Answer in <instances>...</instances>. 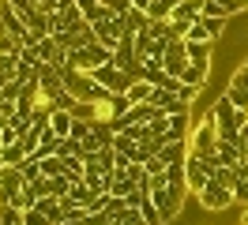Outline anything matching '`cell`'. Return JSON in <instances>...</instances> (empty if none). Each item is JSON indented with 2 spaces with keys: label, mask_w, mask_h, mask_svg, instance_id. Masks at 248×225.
<instances>
[{
  "label": "cell",
  "mask_w": 248,
  "mask_h": 225,
  "mask_svg": "<svg viewBox=\"0 0 248 225\" xmlns=\"http://www.w3.org/2000/svg\"><path fill=\"white\" fill-rule=\"evenodd\" d=\"M23 225H49V218L38 207H31V210H23Z\"/></svg>",
  "instance_id": "1f68e13d"
},
{
  "label": "cell",
  "mask_w": 248,
  "mask_h": 225,
  "mask_svg": "<svg viewBox=\"0 0 248 225\" xmlns=\"http://www.w3.org/2000/svg\"><path fill=\"white\" fill-rule=\"evenodd\" d=\"M128 192H136V180L132 177H113V188H109V195H128Z\"/></svg>",
  "instance_id": "83f0119b"
},
{
  "label": "cell",
  "mask_w": 248,
  "mask_h": 225,
  "mask_svg": "<svg viewBox=\"0 0 248 225\" xmlns=\"http://www.w3.org/2000/svg\"><path fill=\"white\" fill-rule=\"evenodd\" d=\"M151 4L155 0H132V8H140V12H151Z\"/></svg>",
  "instance_id": "74e56055"
},
{
  "label": "cell",
  "mask_w": 248,
  "mask_h": 225,
  "mask_svg": "<svg viewBox=\"0 0 248 225\" xmlns=\"http://www.w3.org/2000/svg\"><path fill=\"white\" fill-rule=\"evenodd\" d=\"M61 154V135H53V128H42L38 135V150H34V158L42 162V158H57Z\"/></svg>",
  "instance_id": "4fadbf2b"
},
{
  "label": "cell",
  "mask_w": 248,
  "mask_h": 225,
  "mask_svg": "<svg viewBox=\"0 0 248 225\" xmlns=\"http://www.w3.org/2000/svg\"><path fill=\"white\" fill-rule=\"evenodd\" d=\"M222 94H226V98H230L237 109H245V113H248V90H245V87H233V83H230V87L222 90Z\"/></svg>",
  "instance_id": "cb8c5ba5"
},
{
  "label": "cell",
  "mask_w": 248,
  "mask_h": 225,
  "mask_svg": "<svg viewBox=\"0 0 248 225\" xmlns=\"http://www.w3.org/2000/svg\"><path fill=\"white\" fill-rule=\"evenodd\" d=\"M207 113L215 117L218 135H222V139H237V135H241V124H248V113H245V109H237V105H233L226 94H218L215 105H211Z\"/></svg>",
  "instance_id": "7a4b0ae2"
},
{
  "label": "cell",
  "mask_w": 248,
  "mask_h": 225,
  "mask_svg": "<svg viewBox=\"0 0 248 225\" xmlns=\"http://www.w3.org/2000/svg\"><path fill=\"white\" fill-rule=\"evenodd\" d=\"M68 192H72V180H68V177H46V195L64 199Z\"/></svg>",
  "instance_id": "2e32d148"
},
{
  "label": "cell",
  "mask_w": 248,
  "mask_h": 225,
  "mask_svg": "<svg viewBox=\"0 0 248 225\" xmlns=\"http://www.w3.org/2000/svg\"><path fill=\"white\" fill-rule=\"evenodd\" d=\"M0 158H4V165H23V162H27V150L19 147V143H12V147L0 150Z\"/></svg>",
  "instance_id": "603a6c76"
},
{
  "label": "cell",
  "mask_w": 248,
  "mask_h": 225,
  "mask_svg": "<svg viewBox=\"0 0 248 225\" xmlns=\"http://www.w3.org/2000/svg\"><path fill=\"white\" fill-rule=\"evenodd\" d=\"M72 117H76V120H98L102 113H98V105H91V102H76Z\"/></svg>",
  "instance_id": "4316f807"
},
{
  "label": "cell",
  "mask_w": 248,
  "mask_h": 225,
  "mask_svg": "<svg viewBox=\"0 0 248 225\" xmlns=\"http://www.w3.org/2000/svg\"><path fill=\"white\" fill-rule=\"evenodd\" d=\"M185 42H196V45H215V42H211V30H207V23H203V19H196V23L188 27V38H185Z\"/></svg>",
  "instance_id": "ffe728a7"
},
{
  "label": "cell",
  "mask_w": 248,
  "mask_h": 225,
  "mask_svg": "<svg viewBox=\"0 0 248 225\" xmlns=\"http://www.w3.org/2000/svg\"><path fill=\"white\" fill-rule=\"evenodd\" d=\"M87 135H91V120H76V124H72V139H79V143H83Z\"/></svg>",
  "instance_id": "e575fe53"
},
{
  "label": "cell",
  "mask_w": 248,
  "mask_h": 225,
  "mask_svg": "<svg viewBox=\"0 0 248 225\" xmlns=\"http://www.w3.org/2000/svg\"><path fill=\"white\" fill-rule=\"evenodd\" d=\"M196 19H203V0H181L170 15V23H196Z\"/></svg>",
  "instance_id": "8fae6325"
},
{
  "label": "cell",
  "mask_w": 248,
  "mask_h": 225,
  "mask_svg": "<svg viewBox=\"0 0 248 225\" xmlns=\"http://www.w3.org/2000/svg\"><path fill=\"white\" fill-rule=\"evenodd\" d=\"M94 27V38H98V45H106V49H117L124 38V19L121 15H106V19H98V23H91Z\"/></svg>",
  "instance_id": "9c48e42d"
},
{
  "label": "cell",
  "mask_w": 248,
  "mask_h": 225,
  "mask_svg": "<svg viewBox=\"0 0 248 225\" xmlns=\"http://www.w3.org/2000/svg\"><path fill=\"white\" fill-rule=\"evenodd\" d=\"M12 83V75H0V94H4V87Z\"/></svg>",
  "instance_id": "60d3db41"
},
{
  "label": "cell",
  "mask_w": 248,
  "mask_h": 225,
  "mask_svg": "<svg viewBox=\"0 0 248 225\" xmlns=\"http://www.w3.org/2000/svg\"><path fill=\"white\" fill-rule=\"evenodd\" d=\"M42 177H64V158H42Z\"/></svg>",
  "instance_id": "484cf974"
},
{
  "label": "cell",
  "mask_w": 248,
  "mask_h": 225,
  "mask_svg": "<svg viewBox=\"0 0 248 225\" xmlns=\"http://www.w3.org/2000/svg\"><path fill=\"white\" fill-rule=\"evenodd\" d=\"M19 173H23V180H27V184H34V180H46V177H42V162H38V158H27V162L19 165Z\"/></svg>",
  "instance_id": "44dd1931"
},
{
  "label": "cell",
  "mask_w": 248,
  "mask_h": 225,
  "mask_svg": "<svg viewBox=\"0 0 248 225\" xmlns=\"http://www.w3.org/2000/svg\"><path fill=\"white\" fill-rule=\"evenodd\" d=\"M132 109V98L128 94H109L106 102L98 105V113H102V120H109V117H124Z\"/></svg>",
  "instance_id": "7c38bea8"
},
{
  "label": "cell",
  "mask_w": 248,
  "mask_h": 225,
  "mask_svg": "<svg viewBox=\"0 0 248 225\" xmlns=\"http://www.w3.org/2000/svg\"><path fill=\"white\" fill-rule=\"evenodd\" d=\"M207 23V30H211V42H218L222 34H226V27H230V19H203Z\"/></svg>",
  "instance_id": "f546056e"
},
{
  "label": "cell",
  "mask_w": 248,
  "mask_h": 225,
  "mask_svg": "<svg viewBox=\"0 0 248 225\" xmlns=\"http://www.w3.org/2000/svg\"><path fill=\"white\" fill-rule=\"evenodd\" d=\"M218 139H222V135H218V124H215V117L207 113L200 124H192V132H188V150H196L203 158H215Z\"/></svg>",
  "instance_id": "3957f363"
},
{
  "label": "cell",
  "mask_w": 248,
  "mask_h": 225,
  "mask_svg": "<svg viewBox=\"0 0 248 225\" xmlns=\"http://www.w3.org/2000/svg\"><path fill=\"white\" fill-rule=\"evenodd\" d=\"M124 19V30H128V34H140V30H147L151 27V15L147 12H140V8H128V12L121 15Z\"/></svg>",
  "instance_id": "5bb4252c"
},
{
  "label": "cell",
  "mask_w": 248,
  "mask_h": 225,
  "mask_svg": "<svg viewBox=\"0 0 248 225\" xmlns=\"http://www.w3.org/2000/svg\"><path fill=\"white\" fill-rule=\"evenodd\" d=\"M102 4H106V8H109L113 15H124L128 8H132V0H102Z\"/></svg>",
  "instance_id": "d590c367"
},
{
  "label": "cell",
  "mask_w": 248,
  "mask_h": 225,
  "mask_svg": "<svg viewBox=\"0 0 248 225\" xmlns=\"http://www.w3.org/2000/svg\"><path fill=\"white\" fill-rule=\"evenodd\" d=\"M94 4H102V0H76V8H83V12H87V8H94Z\"/></svg>",
  "instance_id": "ab89813d"
},
{
  "label": "cell",
  "mask_w": 248,
  "mask_h": 225,
  "mask_svg": "<svg viewBox=\"0 0 248 225\" xmlns=\"http://www.w3.org/2000/svg\"><path fill=\"white\" fill-rule=\"evenodd\" d=\"M158 158H162V165H185V158H188V139H170L166 147L158 150Z\"/></svg>",
  "instance_id": "30bf717a"
},
{
  "label": "cell",
  "mask_w": 248,
  "mask_h": 225,
  "mask_svg": "<svg viewBox=\"0 0 248 225\" xmlns=\"http://www.w3.org/2000/svg\"><path fill=\"white\" fill-rule=\"evenodd\" d=\"M72 124H76V117H72V113H64V109H57V113L49 117V128H53V135H61V139L72 135Z\"/></svg>",
  "instance_id": "9a60e30c"
},
{
  "label": "cell",
  "mask_w": 248,
  "mask_h": 225,
  "mask_svg": "<svg viewBox=\"0 0 248 225\" xmlns=\"http://www.w3.org/2000/svg\"><path fill=\"white\" fill-rule=\"evenodd\" d=\"M185 195H188V188H173V184H158V188H151V199H155V207H158V214H162V222H166V225H170L173 218H181Z\"/></svg>",
  "instance_id": "277c9868"
},
{
  "label": "cell",
  "mask_w": 248,
  "mask_h": 225,
  "mask_svg": "<svg viewBox=\"0 0 248 225\" xmlns=\"http://www.w3.org/2000/svg\"><path fill=\"white\" fill-rule=\"evenodd\" d=\"M218 165L211 162V158H203V154H196V150H188L185 158V180H188V192L200 195L207 184H211V173H215Z\"/></svg>",
  "instance_id": "5b68a950"
},
{
  "label": "cell",
  "mask_w": 248,
  "mask_h": 225,
  "mask_svg": "<svg viewBox=\"0 0 248 225\" xmlns=\"http://www.w3.org/2000/svg\"><path fill=\"white\" fill-rule=\"evenodd\" d=\"M188 45V60L200 64V68H211V45H196V42H185Z\"/></svg>",
  "instance_id": "d6986e66"
},
{
  "label": "cell",
  "mask_w": 248,
  "mask_h": 225,
  "mask_svg": "<svg viewBox=\"0 0 248 225\" xmlns=\"http://www.w3.org/2000/svg\"><path fill=\"white\" fill-rule=\"evenodd\" d=\"M23 53V49H19ZM19 53H0V75H16L19 68Z\"/></svg>",
  "instance_id": "f1b7e54d"
},
{
  "label": "cell",
  "mask_w": 248,
  "mask_h": 225,
  "mask_svg": "<svg viewBox=\"0 0 248 225\" xmlns=\"http://www.w3.org/2000/svg\"><path fill=\"white\" fill-rule=\"evenodd\" d=\"M233 199H237V207H248V180H241L233 188Z\"/></svg>",
  "instance_id": "8d00e7d4"
},
{
  "label": "cell",
  "mask_w": 248,
  "mask_h": 225,
  "mask_svg": "<svg viewBox=\"0 0 248 225\" xmlns=\"http://www.w3.org/2000/svg\"><path fill=\"white\" fill-rule=\"evenodd\" d=\"M136 210H140L143 218H147V225H166V222H162V214H158V207H155V199H151V195H147V199H143V203H140Z\"/></svg>",
  "instance_id": "7402d4cb"
},
{
  "label": "cell",
  "mask_w": 248,
  "mask_h": 225,
  "mask_svg": "<svg viewBox=\"0 0 248 225\" xmlns=\"http://www.w3.org/2000/svg\"><path fill=\"white\" fill-rule=\"evenodd\" d=\"M0 169H4V158H0Z\"/></svg>",
  "instance_id": "7bdbcfd3"
},
{
  "label": "cell",
  "mask_w": 248,
  "mask_h": 225,
  "mask_svg": "<svg viewBox=\"0 0 248 225\" xmlns=\"http://www.w3.org/2000/svg\"><path fill=\"white\" fill-rule=\"evenodd\" d=\"M203 19H230L222 0H203Z\"/></svg>",
  "instance_id": "d4e9b609"
},
{
  "label": "cell",
  "mask_w": 248,
  "mask_h": 225,
  "mask_svg": "<svg viewBox=\"0 0 248 225\" xmlns=\"http://www.w3.org/2000/svg\"><path fill=\"white\" fill-rule=\"evenodd\" d=\"M64 87H68V94L76 98V102H91V105H102L109 98V90L94 79L91 72H79V68H68L64 72Z\"/></svg>",
  "instance_id": "6da1fadb"
},
{
  "label": "cell",
  "mask_w": 248,
  "mask_h": 225,
  "mask_svg": "<svg viewBox=\"0 0 248 225\" xmlns=\"http://www.w3.org/2000/svg\"><path fill=\"white\" fill-rule=\"evenodd\" d=\"M117 222H121V225H147V218H143V214H140L136 207H128V210L121 214V218H117Z\"/></svg>",
  "instance_id": "4dcf8cb0"
},
{
  "label": "cell",
  "mask_w": 248,
  "mask_h": 225,
  "mask_svg": "<svg viewBox=\"0 0 248 225\" xmlns=\"http://www.w3.org/2000/svg\"><path fill=\"white\" fill-rule=\"evenodd\" d=\"M0 105H4V94H0Z\"/></svg>",
  "instance_id": "b9f144b4"
},
{
  "label": "cell",
  "mask_w": 248,
  "mask_h": 225,
  "mask_svg": "<svg viewBox=\"0 0 248 225\" xmlns=\"http://www.w3.org/2000/svg\"><path fill=\"white\" fill-rule=\"evenodd\" d=\"M230 83H233V87H245V90H248V60H241V68L230 75Z\"/></svg>",
  "instance_id": "d6a6232c"
},
{
  "label": "cell",
  "mask_w": 248,
  "mask_h": 225,
  "mask_svg": "<svg viewBox=\"0 0 248 225\" xmlns=\"http://www.w3.org/2000/svg\"><path fill=\"white\" fill-rule=\"evenodd\" d=\"M68 8H76V0H57V12H68Z\"/></svg>",
  "instance_id": "f35d334b"
},
{
  "label": "cell",
  "mask_w": 248,
  "mask_h": 225,
  "mask_svg": "<svg viewBox=\"0 0 248 225\" xmlns=\"http://www.w3.org/2000/svg\"><path fill=\"white\" fill-rule=\"evenodd\" d=\"M64 199H76L79 207H91V203H94V192H91V184H87V180H79V184H72V192L64 195Z\"/></svg>",
  "instance_id": "e0dca14e"
},
{
  "label": "cell",
  "mask_w": 248,
  "mask_h": 225,
  "mask_svg": "<svg viewBox=\"0 0 248 225\" xmlns=\"http://www.w3.org/2000/svg\"><path fill=\"white\" fill-rule=\"evenodd\" d=\"M128 98H132V105L151 102V98H155V87H151V83H143V79H136V83L128 87Z\"/></svg>",
  "instance_id": "ac0fdd59"
},
{
  "label": "cell",
  "mask_w": 248,
  "mask_h": 225,
  "mask_svg": "<svg viewBox=\"0 0 248 225\" xmlns=\"http://www.w3.org/2000/svg\"><path fill=\"white\" fill-rule=\"evenodd\" d=\"M83 15H87V23H98V19H106V15H113V12H109L106 4H94V8H87Z\"/></svg>",
  "instance_id": "836d02e7"
},
{
  "label": "cell",
  "mask_w": 248,
  "mask_h": 225,
  "mask_svg": "<svg viewBox=\"0 0 248 225\" xmlns=\"http://www.w3.org/2000/svg\"><path fill=\"white\" fill-rule=\"evenodd\" d=\"M94 79L102 83V87L109 90V94H128V87L136 83V75H128V72H121L117 64H102V68H94Z\"/></svg>",
  "instance_id": "52a82bcc"
},
{
  "label": "cell",
  "mask_w": 248,
  "mask_h": 225,
  "mask_svg": "<svg viewBox=\"0 0 248 225\" xmlns=\"http://www.w3.org/2000/svg\"><path fill=\"white\" fill-rule=\"evenodd\" d=\"M200 207H203V210H230V207H237V199H233V188H226V184L211 180V184H207V188L200 192Z\"/></svg>",
  "instance_id": "ba28073f"
},
{
  "label": "cell",
  "mask_w": 248,
  "mask_h": 225,
  "mask_svg": "<svg viewBox=\"0 0 248 225\" xmlns=\"http://www.w3.org/2000/svg\"><path fill=\"white\" fill-rule=\"evenodd\" d=\"M23 188H27V180L19 173V165H4L0 169V207H19Z\"/></svg>",
  "instance_id": "8992f818"
}]
</instances>
